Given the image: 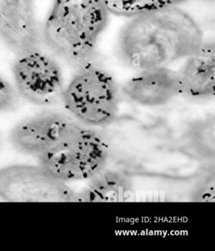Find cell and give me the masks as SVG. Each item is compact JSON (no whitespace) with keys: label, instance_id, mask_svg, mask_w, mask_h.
Segmentation results:
<instances>
[{"label":"cell","instance_id":"3","mask_svg":"<svg viewBox=\"0 0 215 251\" xmlns=\"http://www.w3.org/2000/svg\"><path fill=\"white\" fill-rule=\"evenodd\" d=\"M108 146L100 133L74 122L61 137L38 155V163L64 182L88 180L101 171Z\"/></svg>","mask_w":215,"mask_h":251},{"label":"cell","instance_id":"9","mask_svg":"<svg viewBox=\"0 0 215 251\" xmlns=\"http://www.w3.org/2000/svg\"><path fill=\"white\" fill-rule=\"evenodd\" d=\"M122 90L139 105H164L181 95L178 70L166 67L138 71L125 83Z\"/></svg>","mask_w":215,"mask_h":251},{"label":"cell","instance_id":"1","mask_svg":"<svg viewBox=\"0 0 215 251\" xmlns=\"http://www.w3.org/2000/svg\"><path fill=\"white\" fill-rule=\"evenodd\" d=\"M129 18L118 36L116 54L137 72L170 67L206 41L198 23L177 5Z\"/></svg>","mask_w":215,"mask_h":251},{"label":"cell","instance_id":"2","mask_svg":"<svg viewBox=\"0 0 215 251\" xmlns=\"http://www.w3.org/2000/svg\"><path fill=\"white\" fill-rule=\"evenodd\" d=\"M108 11L102 0H53L44 24L46 45L77 69L94 61Z\"/></svg>","mask_w":215,"mask_h":251},{"label":"cell","instance_id":"12","mask_svg":"<svg viewBox=\"0 0 215 251\" xmlns=\"http://www.w3.org/2000/svg\"><path fill=\"white\" fill-rule=\"evenodd\" d=\"M186 0H102L108 13L131 17L176 6Z\"/></svg>","mask_w":215,"mask_h":251},{"label":"cell","instance_id":"13","mask_svg":"<svg viewBox=\"0 0 215 251\" xmlns=\"http://www.w3.org/2000/svg\"><path fill=\"white\" fill-rule=\"evenodd\" d=\"M18 96L11 85L0 76V111H10L16 108Z\"/></svg>","mask_w":215,"mask_h":251},{"label":"cell","instance_id":"7","mask_svg":"<svg viewBox=\"0 0 215 251\" xmlns=\"http://www.w3.org/2000/svg\"><path fill=\"white\" fill-rule=\"evenodd\" d=\"M75 120L63 113L44 111L16 125L10 133L15 149L38 157L54 145Z\"/></svg>","mask_w":215,"mask_h":251},{"label":"cell","instance_id":"10","mask_svg":"<svg viewBox=\"0 0 215 251\" xmlns=\"http://www.w3.org/2000/svg\"><path fill=\"white\" fill-rule=\"evenodd\" d=\"M181 95L194 99L215 95V48L214 42L203 45L184 59L178 70Z\"/></svg>","mask_w":215,"mask_h":251},{"label":"cell","instance_id":"8","mask_svg":"<svg viewBox=\"0 0 215 251\" xmlns=\"http://www.w3.org/2000/svg\"><path fill=\"white\" fill-rule=\"evenodd\" d=\"M0 37L16 54L38 48L32 0H0Z\"/></svg>","mask_w":215,"mask_h":251},{"label":"cell","instance_id":"4","mask_svg":"<svg viewBox=\"0 0 215 251\" xmlns=\"http://www.w3.org/2000/svg\"><path fill=\"white\" fill-rule=\"evenodd\" d=\"M61 100L82 124L101 126L111 121L116 115L117 85L108 72L93 61L78 69L64 88Z\"/></svg>","mask_w":215,"mask_h":251},{"label":"cell","instance_id":"6","mask_svg":"<svg viewBox=\"0 0 215 251\" xmlns=\"http://www.w3.org/2000/svg\"><path fill=\"white\" fill-rule=\"evenodd\" d=\"M75 193L40 165L13 164L0 170V198L7 202H69Z\"/></svg>","mask_w":215,"mask_h":251},{"label":"cell","instance_id":"5","mask_svg":"<svg viewBox=\"0 0 215 251\" xmlns=\"http://www.w3.org/2000/svg\"><path fill=\"white\" fill-rule=\"evenodd\" d=\"M13 73L18 93L28 102L51 105L61 100L65 87L60 66L38 48L17 54Z\"/></svg>","mask_w":215,"mask_h":251},{"label":"cell","instance_id":"11","mask_svg":"<svg viewBox=\"0 0 215 251\" xmlns=\"http://www.w3.org/2000/svg\"><path fill=\"white\" fill-rule=\"evenodd\" d=\"M100 172L88 179L90 181L86 187L78 193L75 192L73 201L113 202L125 198L128 189L123 179L114 175H101Z\"/></svg>","mask_w":215,"mask_h":251},{"label":"cell","instance_id":"14","mask_svg":"<svg viewBox=\"0 0 215 251\" xmlns=\"http://www.w3.org/2000/svg\"><path fill=\"white\" fill-rule=\"evenodd\" d=\"M204 1H209V2H213L214 0H204Z\"/></svg>","mask_w":215,"mask_h":251}]
</instances>
